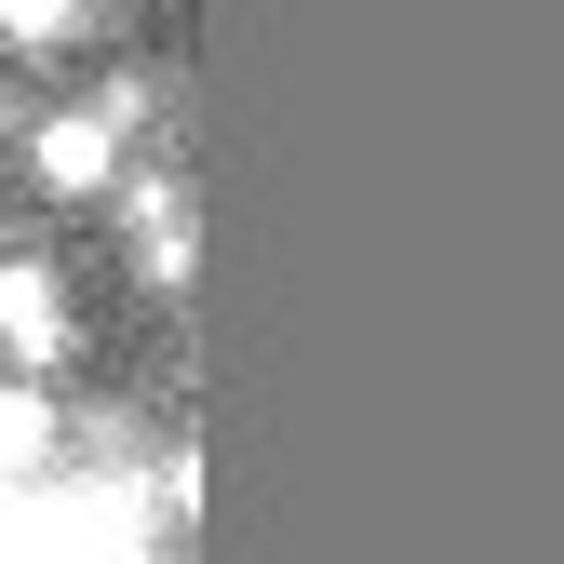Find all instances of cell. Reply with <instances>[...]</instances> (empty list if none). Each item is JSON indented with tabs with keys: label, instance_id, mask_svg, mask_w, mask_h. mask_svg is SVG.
Returning a JSON list of instances; mask_svg holds the SVG:
<instances>
[{
	"label": "cell",
	"instance_id": "cell-1",
	"mask_svg": "<svg viewBox=\"0 0 564 564\" xmlns=\"http://www.w3.org/2000/svg\"><path fill=\"white\" fill-rule=\"evenodd\" d=\"M67 336H82V310H67V282L41 256H0V349H14V377H54Z\"/></svg>",
	"mask_w": 564,
	"mask_h": 564
},
{
	"label": "cell",
	"instance_id": "cell-2",
	"mask_svg": "<svg viewBox=\"0 0 564 564\" xmlns=\"http://www.w3.org/2000/svg\"><path fill=\"white\" fill-rule=\"evenodd\" d=\"M108 162H121V108H67V121H41V134H28V175H41V188H67V202H95V188H108Z\"/></svg>",
	"mask_w": 564,
	"mask_h": 564
},
{
	"label": "cell",
	"instance_id": "cell-3",
	"mask_svg": "<svg viewBox=\"0 0 564 564\" xmlns=\"http://www.w3.org/2000/svg\"><path fill=\"white\" fill-rule=\"evenodd\" d=\"M54 470V390L41 377H0V498H28Z\"/></svg>",
	"mask_w": 564,
	"mask_h": 564
},
{
	"label": "cell",
	"instance_id": "cell-4",
	"mask_svg": "<svg viewBox=\"0 0 564 564\" xmlns=\"http://www.w3.org/2000/svg\"><path fill=\"white\" fill-rule=\"evenodd\" d=\"M134 269L188 282V188H134Z\"/></svg>",
	"mask_w": 564,
	"mask_h": 564
},
{
	"label": "cell",
	"instance_id": "cell-5",
	"mask_svg": "<svg viewBox=\"0 0 564 564\" xmlns=\"http://www.w3.org/2000/svg\"><path fill=\"white\" fill-rule=\"evenodd\" d=\"M67 28H82V0H0V41H14V54H41Z\"/></svg>",
	"mask_w": 564,
	"mask_h": 564
}]
</instances>
